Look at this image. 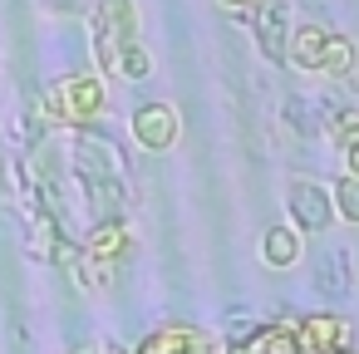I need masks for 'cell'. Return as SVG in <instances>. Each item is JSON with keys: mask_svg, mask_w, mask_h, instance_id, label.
Here are the masks:
<instances>
[{"mask_svg": "<svg viewBox=\"0 0 359 354\" xmlns=\"http://www.w3.org/2000/svg\"><path fill=\"white\" fill-rule=\"evenodd\" d=\"M89 35H94L99 69H104V74H114L118 50L138 40V11H133V0H99V11L89 15Z\"/></svg>", "mask_w": 359, "mask_h": 354, "instance_id": "cell-1", "label": "cell"}, {"mask_svg": "<svg viewBox=\"0 0 359 354\" xmlns=\"http://www.w3.org/2000/svg\"><path fill=\"white\" fill-rule=\"evenodd\" d=\"M104 109V84L94 74H69L45 94V114L50 123H89Z\"/></svg>", "mask_w": 359, "mask_h": 354, "instance_id": "cell-2", "label": "cell"}, {"mask_svg": "<svg viewBox=\"0 0 359 354\" xmlns=\"http://www.w3.org/2000/svg\"><path fill=\"white\" fill-rule=\"evenodd\" d=\"M285 207H290V226L300 236H320L330 231L334 222V207H330V187L310 182V177H290L285 182Z\"/></svg>", "mask_w": 359, "mask_h": 354, "instance_id": "cell-3", "label": "cell"}, {"mask_svg": "<svg viewBox=\"0 0 359 354\" xmlns=\"http://www.w3.org/2000/svg\"><path fill=\"white\" fill-rule=\"evenodd\" d=\"M295 354H354V334L339 315H305L290 325Z\"/></svg>", "mask_w": 359, "mask_h": 354, "instance_id": "cell-4", "label": "cell"}, {"mask_svg": "<svg viewBox=\"0 0 359 354\" xmlns=\"http://www.w3.org/2000/svg\"><path fill=\"white\" fill-rule=\"evenodd\" d=\"M177 133H182V123H177L172 104H143L133 114V143L148 153H168L177 143Z\"/></svg>", "mask_w": 359, "mask_h": 354, "instance_id": "cell-5", "label": "cell"}, {"mask_svg": "<svg viewBox=\"0 0 359 354\" xmlns=\"http://www.w3.org/2000/svg\"><path fill=\"white\" fill-rule=\"evenodd\" d=\"M256 40H261V55L271 64H285V45H290V11L280 6H261L256 11Z\"/></svg>", "mask_w": 359, "mask_h": 354, "instance_id": "cell-6", "label": "cell"}, {"mask_svg": "<svg viewBox=\"0 0 359 354\" xmlns=\"http://www.w3.org/2000/svg\"><path fill=\"white\" fill-rule=\"evenodd\" d=\"M138 354H212V339L192 325H163L138 344Z\"/></svg>", "mask_w": 359, "mask_h": 354, "instance_id": "cell-7", "label": "cell"}, {"mask_svg": "<svg viewBox=\"0 0 359 354\" xmlns=\"http://www.w3.org/2000/svg\"><path fill=\"white\" fill-rule=\"evenodd\" d=\"M325 45H330V30H320V25H300V30L290 35V45H285V60H290L295 69H305V74H320V64H325Z\"/></svg>", "mask_w": 359, "mask_h": 354, "instance_id": "cell-8", "label": "cell"}, {"mask_svg": "<svg viewBox=\"0 0 359 354\" xmlns=\"http://www.w3.org/2000/svg\"><path fill=\"white\" fill-rule=\"evenodd\" d=\"M261 261L276 266V271L295 266V261H300V231H295V226H271V231L261 236Z\"/></svg>", "mask_w": 359, "mask_h": 354, "instance_id": "cell-9", "label": "cell"}, {"mask_svg": "<svg viewBox=\"0 0 359 354\" xmlns=\"http://www.w3.org/2000/svg\"><path fill=\"white\" fill-rule=\"evenodd\" d=\"M123 246H128V226L123 222H99L89 236H84V251L94 256V261H114V256H123Z\"/></svg>", "mask_w": 359, "mask_h": 354, "instance_id": "cell-10", "label": "cell"}, {"mask_svg": "<svg viewBox=\"0 0 359 354\" xmlns=\"http://www.w3.org/2000/svg\"><path fill=\"white\" fill-rule=\"evenodd\" d=\"M231 354H295V334L290 325H261L246 344H236Z\"/></svg>", "mask_w": 359, "mask_h": 354, "instance_id": "cell-11", "label": "cell"}, {"mask_svg": "<svg viewBox=\"0 0 359 354\" xmlns=\"http://www.w3.org/2000/svg\"><path fill=\"white\" fill-rule=\"evenodd\" d=\"M330 207H334V217L339 222H349V226H359V182L344 172L334 187H330Z\"/></svg>", "mask_w": 359, "mask_h": 354, "instance_id": "cell-12", "label": "cell"}, {"mask_svg": "<svg viewBox=\"0 0 359 354\" xmlns=\"http://www.w3.org/2000/svg\"><path fill=\"white\" fill-rule=\"evenodd\" d=\"M148 69H153V60H148V50H143L138 40H133V45H123V50H118V60H114V74H118V79H133V84H138V79H148Z\"/></svg>", "mask_w": 359, "mask_h": 354, "instance_id": "cell-13", "label": "cell"}, {"mask_svg": "<svg viewBox=\"0 0 359 354\" xmlns=\"http://www.w3.org/2000/svg\"><path fill=\"white\" fill-rule=\"evenodd\" d=\"M354 69V40H344V35H330V45H325V64H320V74H330V79H339V74H349Z\"/></svg>", "mask_w": 359, "mask_h": 354, "instance_id": "cell-14", "label": "cell"}, {"mask_svg": "<svg viewBox=\"0 0 359 354\" xmlns=\"http://www.w3.org/2000/svg\"><path fill=\"white\" fill-rule=\"evenodd\" d=\"M330 133L349 148V143H359V109H349V114H339L334 123H330Z\"/></svg>", "mask_w": 359, "mask_h": 354, "instance_id": "cell-15", "label": "cell"}, {"mask_svg": "<svg viewBox=\"0 0 359 354\" xmlns=\"http://www.w3.org/2000/svg\"><path fill=\"white\" fill-rule=\"evenodd\" d=\"M222 11H226V15H236V20H256L261 0H222Z\"/></svg>", "mask_w": 359, "mask_h": 354, "instance_id": "cell-16", "label": "cell"}, {"mask_svg": "<svg viewBox=\"0 0 359 354\" xmlns=\"http://www.w3.org/2000/svg\"><path fill=\"white\" fill-rule=\"evenodd\" d=\"M344 172L359 182V143H349V148H344Z\"/></svg>", "mask_w": 359, "mask_h": 354, "instance_id": "cell-17", "label": "cell"}, {"mask_svg": "<svg viewBox=\"0 0 359 354\" xmlns=\"http://www.w3.org/2000/svg\"><path fill=\"white\" fill-rule=\"evenodd\" d=\"M50 6H60V11H69V6H74V0H50Z\"/></svg>", "mask_w": 359, "mask_h": 354, "instance_id": "cell-18", "label": "cell"}, {"mask_svg": "<svg viewBox=\"0 0 359 354\" xmlns=\"http://www.w3.org/2000/svg\"><path fill=\"white\" fill-rule=\"evenodd\" d=\"M349 84H354V99H359V74H354V79H349Z\"/></svg>", "mask_w": 359, "mask_h": 354, "instance_id": "cell-19", "label": "cell"}]
</instances>
